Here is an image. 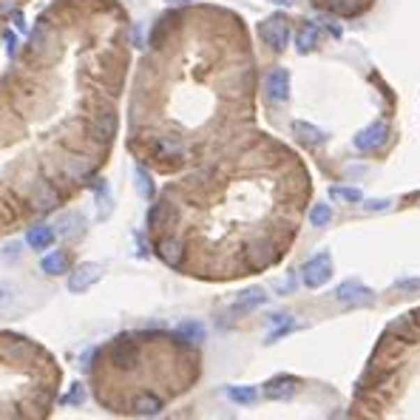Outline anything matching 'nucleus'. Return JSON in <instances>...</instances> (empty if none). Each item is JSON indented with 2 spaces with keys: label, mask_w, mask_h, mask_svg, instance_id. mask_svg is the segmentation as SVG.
I'll use <instances>...</instances> for the list:
<instances>
[{
  "label": "nucleus",
  "mask_w": 420,
  "mask_h": 420,
  "mask_svg": "<svg viewBox=\"0 0 420 420\" xmlns=\"http://www.w3.org/2000/svg\"><path fill=\"white\" fill-rule=\"evenodd\" d=\"M26 202H29V207L34 210V213H52V210L60 207L63 193L52 179H34L26 188Z\"/></svg>",
  "instance_id": "obj_1"
},
{
  "label": "nucleus",
  "mask_w": 420,
  "mask_h": 420,
  "mask_svg": "<svg viewBox=\"0 0 420 420\" xmlns=\"http://www.w3.org/2000/svg\"><path fill=\"white\" fill-rule=\"evenodd\" d=\"M140 358H142V352H140V347H137V341L131 338V335H119V338L111 344V350H108L111 366H117V369H122V372L137 369V366H140Z\"/></svg>",
  "instance_id": "obj_2"
},
{
  "label": "nucleus",
  "mask_w": 420,
  "mask_h": 420,
  "mask_svg": "<svg viewBox=\"0 0 420 420\" xmlns=\"http://www.w3.org/2000/svg\"><path fill=\"white\" fill-rule=\"evenodd\" d=\"M259 34L264 40V46H270L273 52H284L290 37H292V29H290V20L284 15H273L259 26Z\"/></svg>",
  "instance_id": "obj_3"
},
{
  "label": "nucleus",
  "mask_w": 420,
  "mask_h": 420,
  "mask_svg": "<svg viewBox=\"0 0 420 420\" xmlns=\"http://www.w3.org/2000/svg\"><path fill=\"white\" fill-rule=\"evenodd\" d=\"M387 140H389V122L377 119V122L366 125L363 131H358V134H355L352 145H355V151H361V153H369V151L384 148V145H387Z\"/></svg>",
  "instance_id": "obj_4"
},
{
  "label": "nucleus",
  "mask_w": 420,
  "mask_h": 420,
  "mask_svg": "<svg viewBox=\"0 0 420 420\" xmlns=\"http://www.w3.org/2000/svg\"><path fill=\"white\" fill-rule=\"evenodd\" d=\"M329 276H332V256H329V253L313 256V259L304 264V270H301V281H304L310 290L324 287V284L329 281Z\"/></svg>",
  "instance_id": "obj_5"
},
{
  "label": "nucleus",
  "mask_w": 420,
  "mask_h": 420,
  "mask_svg": "<svg viewBox=\"0 0 420 420\" xmlns=\"http://www.w3.org/2000/svg\"><path fill=\"white\" fill-rule=\"evenodd\" d=\"M94 159L91 156H80V153H71V156H66L63 162H60V174H63V179H68V182H89L91 177H94Z\"/></svg>",
  "instance_id": "obj_6"
},
{
  "label": "nucleus",
  "mask_w": 420,
  "mask_h": 420,
  "mask_svg": "<svg viewBox=\"0 0 420 420\" xmlns=\"http://www.w3.org/2000/svg\"><path fill=\"white\" fill-rule=\"evenodd\" d=\"M151 151H153V159L171 165V162H182L188 156V148L179 137H153L151 142Z\"/></svg>",
  "instance_id": "obj_7"
},
{
  "label": "nucleus",
  "mask_w": 420,
  "mask_h": 420,
  "mask_svg": "<svg viewBox=\"0 0 420 420\" xmlns=\"http://www.w3.org/2000/svg\"><path fill=\"white\" fill-rule=\"evenodd\" d=\"M335 299H338L341 304H347V307H363V304L375 301V290H369L361 281H344L338 290H335Z\"/></svg>",
  "instance_id": "obj_8"
},
{
  "label": "nucleus",
  "mask_w": 420,
  "mask_h": 420,
  "mask_svg": "<svg viewBox=\"0 0 420 420\" xmlns=\"http://www.w3.org/2000/svg\"><path fill=\"white\" fill-rule=\"evenodd\" d=\"M117 134V117L114 111H97L91 119H89V137L97 142V145H108Z\"/></svg>",
  "instance_id": "obj_9"
},
{
  "label": "nucleus",
  "mask_w": 420,
  "mask_h": 420,
  "mask_svg": "<svg viewBox=\"0 0 420 420\" xmlns=\"http://www.w3.org/2000/svg\"><path fill=\"white\" fill-rule=\"evenodd\" d=\"M264 94L270 103H287L290 100V71L287 68H273L264 77Z\"/></svg>",
  "instance_id": "obj_10"
},
{
  "label": "nucleus",
  "mask_w": 420,
  "mask_h": 420,
  "mask_svg": "<svg viewBox=\"0 0 420 420\" xmlns=\"http://www.w3.org/2000/svg\"><path fill=\"white\" fill-rule=\"evenodd\" d=\"M103 278V267L100 264H80V267H74L71 273H68V290L71 292H86V290H91L97 281Z\"/></svg>",
  "instance_id": "obj_11"
},
{
  "label": "nucleus",
  "mask_w": 420,
  "mask_h": 420,
  "mask_svg": "<svg viewBox=\"0 0 420 420\" xmlns=\"http://www.w3.org/2000/svg\"><path fill=\"white\" fill-rule=\"evenodd\" d=\"M299 377L296 375H276V377H270V381L264 384V395L267 398H273V400H290V398H296V392H299Z\"/></svg>",
  "instance_id": "obj_12"
},
{
  "label": "nucleus",
  "mask_w": 420,
  "mask_h": 420,
  "mask_svg": "<svg viewBox=\"0 0 420 420\" xmlns=\"http://www.w3.org/2000/svg\"><path fill=\"white\" fill-rule=\"evenodd\" d=\"M278 256H281V247L273 239H259L247 247V259L253 262V267H267V264L278 262Z\"/></svg>",
  "instance_id": "obj_13"
},
{
  "label": "nucleus",
  "mask_w": 420,
  "mask_h": 420,
  "mask_svg": "<svg viewBox=\"0 0 420 420\" xmlns=\"http://www.w3.org/2000/svg\"><path fill=\"white\" fill-rule=\"evenodd\" d=\"M40 350L34 344H29L26 338H20V335H3L0 338V355H3L6 361H23L29 355H37Z\"/></svg>",
  "instance_id": "obj_14"
},
{
  "label": "nucleus",
  "mask_w": 420,
  "mask_h": 420,
  "mask_svg": "<svg viewBox=\"0 0 420 420\" xmlns=\"http://www.w3.org/2000/svg\"><path fill=\"white\" fill-rule=\"evenodd\" d=\"M156 256H159L165 264L179 267L182 259H185V244H182V239H177V236H162V239L156 241Z\"/></svg>",
  "instance_id": "obj_15"
},
{
  "label": "nucleus",
  "mask_w": 420,
  "mask_h": 420,
  "mask_svg": "<svg viewBox=\"0 0 420 420\" xmlns=\"http://www.w3.org/2000/svg\"><path fill=\"white\" fill-rule=\"evenodd\" d=\"M54 241H57V230L52 225H34V227L26 230V244L31 250H40V253L54 247Z\"/></svg>",
  "instance_id": "obj_16"
},
{
  "label": "nucleus",
  "mask_w": 420,
  "mask_h": 420,
  "mask_svg": "<svg viewBox=\"0 0 420 420\" xmlns=\"http://www.w3.org/2000/svg\"><path fill=\"white\" fill-rule=\"evenodd\" d=\"M162 406H165V400H162L159 395H153V392H140V395H134V398H131L128 412H131V414L151 417V414H159V412H162Z\"/></svg>",
  "instance_id": "obj_17"
},
{
  "label": "nucleus",
  "mask_w": 420,
  "mask_h": 420,
  "mask_svg": "<svg viewBox=\"0 0 420 420\" xmlns=\"http://www.w3.org/2000/svg\"><path fill=\"white\" fill-rule=\"evenodd\" d=\"M40 270H43L46 276H68L71 273V259L66 250H52V253H46L43 259H40Z\"/></svg>",
  "instance_id": "obj_18"
},
{
  "label": "nucleus",
  "mask_w": 420,
  "mask_h": 420,
  "mask_svg": "<svg viewBox=\"0 0 420 420\" xmlns=\"http://www.w3.org/2000/svg\"><path fill=\"white\" fill-rule=\"evenodd\" d=\"M267 304V292L262 287H247L236 296V313H250V310H259Z\"/></svg>",
  "instance_id": "obj_19"
},
{
  "label": "nucleus",
  "mask_w": 420,
  "mask_h": 420,
  "mask_svg": "<svg viewBox=\"0 0 420 420\" xmlns=\"http://www.w3.org/2000/svg\"><path fill=\"white\" fill-rule=\"evenodd\" d=\"M54 230H57V236H63L68 241H77L82 233H86V216H82V213H66L54 225Z\"/></svg>",
  "instance_id": "obj_20"
},
{
  "label": "nucleus",
  "mask_w": 420,
  "mask_h": 420,
  "mask_svg": "<svg viewBox=\"0 0 420 420\" xmlns=\"http://www.w3.org/2000/svg\"><path fill=\"white\" fill-rule=\"evenodd\" d=\"M292 134H296V137H299V142H301V145H307V148L324 145V140H327V134H324L321 128H315L313 122H304V119L292 122Z\"/></svg>",
  "instance_id": "obj_21"
},
{
  "label": "nucleus",
  "mask_w": 420,
  "mask_h": 420,
  "mask_svg": "<svg viewBox=\"0 0 420 420\" xmlns=\"http://www.w3.org/2000/svg\"><path fill=\"white\" fill-rule=\"evenodd\" d=\"M392 335L406 344H417L420 341V327L414 321V315H400L398 321H392Z\"/></svg>",
  "instance_id": "obj_22"
},
{
  "label": "nucleus",
  "mask_w": 420,
  "mask_h": 420,
  "mask_svg": "<svg viewBox=\"0 0 420 420\" xmlns=\"http://www.w3.org/2000/svg\"><path fill=\"white\" fill-rule=\"evenodd\" d=\"M171 216H174L171 202H167V199H159V202L151 207V213H148V227H151L153 233H159V230H165V227H167Z\"/></svg>",
  "instance_id": "obj_23"
},
{
  "label": "nucleus",
  "mask_w": 420,
  "mask_h": 420,
  "mask_svg": "<svg viewBox=\"0 0 420 420\" xmlns=\"http://www.w3.org/2000/svg\"><path fill=\"white\" fill-rule=\"evenodd\" d=\"M321 3L341 17H355L369 6V0H321Z\"/></svg>",
  "instance_id": "obj_24"
},
{
  "label": "nucleus",
  "mask_w": 420,
  "mask_h": 420,
  "mask_svg": "<svg viewBox=\"0 0 420 420\" xmlns=\"http://www.w3.org/2000/svg\"><path fill=\"white\" fill-rule=\"evenodd\" d=\"M318 40H321V31H318V26L313 23V20H307V23H301V29L296 31V46H299V52H313V49H318Z\"/></svg>",
  "instance_id": "obj_25"
},
{
  "label": "nucleus",
  "mask_w": 420,
  "mask_h": 420,
  "mask_svg": "<svg viewBox=\"0 0 420 420\" xmlns=\"http://www.w3.org/2000/svg\"><path fill=\"white\" fill-rule=\"evenodd\" d=\"M270 321L276 324V329L267 335V344H273V341H278V338H284V335H290V332H296V329H299V321L292 318V315L276 313V315H270Z\"/></svg>",
  "instance_id": "obj_26"
},
{
  "label": "nucleus",
  "mask_w": 420,
  "mask_h": 420,
  "mask_svg": "<svg viewBox=\"0 0 420 420\" xmlns=\"http://www.w3.org/2000/svg\"><path fill=\"white\" fill-rule=\"evenodd\" d=\"M177 338H182L188 344H199V341H204V327L199 321H185L177 327Z\"/></svg>",
  "instance_id": "obj_27"
},
{
  "label": "nucleus",
  "mask_w": 420,
  "mask_h": 420,
  "mask_svg": "<svg viewBox=\"0 0 420 420\" xmlns=\"http://www.w3.org/2000/svg\"><path fill=\"white\" fill-rule=\"evenodd\" d=\"M227 395H230V400H236L241 406H253L259 398V389L256 387H227Z\"/></svg>",
  "instance_id": "obj_28"
},
{
  "label": "nucleus",
  "mask_w": 420,
  "mask_h": 420,
  "mask_svg": "<svg viewBox=\"0 0 420 420\" xmlns=\"http://www.w3.org/2000/svg\"><path fill=\"white\" fill-rule=\"evenodd\" d=\"M134 179H137V190H140V196L142 199H153V179H151V174L145 171V167L142 165H137L134 167Z\"/></svg>",
  "instance_id": "obj_29"
},
{
  "label": "nucleus",
  "mask_w": 420,
  "mask_h": 420,
  "mask_svg": "<svg viewBox=\"0 0 420 420\" xmlns=\"http://www.w3.org/2000/svg\"><path fill=\"white\" fill-rule=\"evenodd\" d=\"M329 196H332V199H338V202H347V204H358V202H363V193H361L358 188H344V185L329 188Z\"/></svg>",
  "instance_id": "obj_30"
},
{
  "label": "nucleus",
  "mask_w": 420,
  "mask_h": 420,
  "mask_svg": "<svg viewBox=\"0 0 420 420\" xmlns=\"http://www.w3.org/2000/svg\"><path fill=\"white\" fill-rule=\"evenodd\" d=\"M332 222V207L329 204H313L310 207V225L313 227H327Z\"/></svg>",
  "instance_id": "obj_31"
},
{
  "label": "nucleus",
  "mask_w": 420,
  "mask_h": 420,
  "mask_svg": "<svg viewBox=\"0 0 420 420\" xmlns=\"http://www.w3.org/2000/svg\"><path fill=\"white\" fill-rule=\"evenodd\" d=\"M82 400H86V389H82V384H71V387H68V392H66V398H63V403H68V406H80Z\"/></svg>",
  "instance_id": "obj_32"
},
{
  "label": "nucleus",
  "mask_w": 420,
  "mask_h": 420,
  "mask_svg": "<svg viewBox=\"0 0 420 420\" xmlns=\"http://www.w3.org/2000/svg\"><path fill=\"white\" fill-rule=\"evenodd\" d=\"M12 301H15V287L6 278H0V310L12 307Z\"/></svg>",
  "instance_id": "obj_33"
},
{
  "label": "nucleus",
  "mask_w": 420,
  "mask_h": 420,
  "mask_svg": "<svg viewBox=\"0 0 420 420\" xmlns=\"http://www.w3.org/2000/svg\"><path fill=\"white\" fill-rule=\"evenodd\" d=\"M0 420H29V417L23 414L20 403H9V406L0 409Z\"/></svg>",
  "instance_id": "obj_34"
},
{
  "label": "nucleus",
  "mask_w": 420,
  "mask_h": 420,
  "mask_svg": "<svg viewBox=\"0 0 420 420\" xmlns=\"http://www.w3.org/2000/svg\"><path fill=\"white\" fill-rule=\"evenodd\" d=\"M363 207H366V210H387V207H389V199H372V202H366Z\"/></svg>",
  "instance_id": "obj_35"
},
{
  "label": "nucleus",
  "mask_w": 420,
  "mask_h": 420,
  "mask_svg": "<svg viewBox=\"0 0 420 420\" xmlns=\"http://www.w3.org/2000/svg\"><path fill=\"white\" fill-rule=\"evenodd\" d=\"M417 287H420V278H406L395 284V290H417Z\"/></svg>",
  "instance_id": "obj_36"
},
{
  "label": "nucleus",
  "mask_w": 420,
  "mask_h": 420,
  "mask_svg": "<svg viewBox=\"0 0 420 420\" xmlns=\"http://www.w3.org/2000/svg\"><path fill=\"white\" fill-rule=\"evenodd\" d=\"M292 290H296V276H290L287 281L278 284V292H281V296H284V292H292Z\"/></svg>",
  "instance_id": "obj_37"
},
{
  "label": "nucleus",
  "mask_w": 420,
  "mask_h": 420,
  "mask_svg": "<svg viewBox=\"0 0 420 420\" xmlns=\"http://www.w3.org/2000/svg\"><path fill=\"white\" fill-rule=\"evenodd\" d=\"M12 20H15V29H17V31H23V34L29 31V26H26V17H23L20 12H15V15H12Z\"/></svg>",
  "instance_id": "obj_38"
},
{
  "label": "nucleus",
  "mask_w": 420,
  "mask_h": 420,
  "mask_svg": "<svg viewBox=\"0 0 420 420\" xmlns=\"http://www.w3.org/2000/svg\"><path fill=\"white\" fill-rule=\"evenodd\" d=\"M17 253H20V244H6V247H3V256H6V259H15Z\"/></svg>",
  "instance_id": "obj_39"
},
{
  "label": "nucleus",
  "mask_w": 420,
  "mask_h": 420,
  "mask_svg": "<svg viewBox=\"0 0 420 420\" xmlns=\"http://www.w3.org/2000/svg\"><path fill=\"white\" fill-rule=\"evenodd\" d=\"M171 6H182V3H193V0H167Z\"/></svg>",
  "instance_id": "obj_40"
},
{
  "label": "nucleus",
  "mask_w": 420,
  "mask_h": 420,
  "mask_svg": "<svg viewBox=\"0 0 420 420\" xmlns=\"http://www.w3.org/2000/svg\"><path fill=\"white\" fill-rule=\"evenodd\" d=\"M270 3H292V0H270Z\"/></svg>",
  "instance_id": "obj_41"
}]
</instances>
